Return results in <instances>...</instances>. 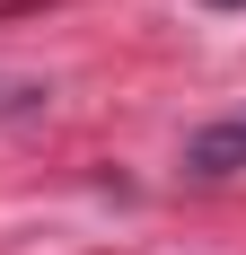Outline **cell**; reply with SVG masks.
<instances>
[{"mask_svg":"<svg viewBox=\"0 0 246 255\" xmlns=\"http://www.w3.org/2000/svg\"><path fill=\"white\" fill-rule=\"evenodd\" d=\"M185 167H194V176H238V167H246V115L202 124L194 141H185Z\"/></svg>","mask_w":246,"mask_h":255,"instance_id":"1","label":"cell"},{"mask_svg":"<svg viewBox=\"0 0 246 255\" xmlns=\"http://www.w3.org/2000/svg\"><path fill=\"white\" fill-rule=\"evenodd\" d=\"M211 9H246V0H211Z\"/></svg>","mask_w":246,"mask_h":255,"instance_id":"2","label":"cell"}]
</instances>
